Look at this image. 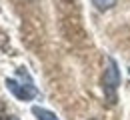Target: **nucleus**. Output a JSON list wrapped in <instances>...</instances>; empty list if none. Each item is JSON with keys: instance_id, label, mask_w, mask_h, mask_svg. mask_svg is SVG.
Wrapping results in <instances>:
<instances>
[{"instance_id": "nucleus-1", "label": "nucleus", "mask_w": 130, "mask_h": 120, "mask_svg": "<svg viewBox=\"0 0 130 120\" xmlns=\"http://www.w3.org/2000/svg\"><path fill=\"white\" fill-rule=\"evenodd\" d=\"M120 86V72L118 66L112 58H106V68H104V76H102V88L104 94L108 96V102H116V88Z\"/></svg>"}, {"instance_id": "nucleus-2", "label": "nucleus", "mask_w": 130, "mask_h": 120, "mask_svg": "<svg viewBox=\"0 0 130 120\" xmlns=\"http://www.w3.org/2000/svg\"><path fill=\"white\" fill-rule=\"evenodd\" d=\"M6 88L16 96L18 100H32L34 96H36V88H34L32 84H18L16 80H6Z\"/></svg>"}, {"instance_id": "nucleus-3", "label": "nucleus", "mask_w": 130, "mask_h": 120, "mask_svg": "<svg viewBox=\"0 0 130 120\" xmlns=\"http://www.w3.org/2000/svg\"><path fill=\"white\" fill-rule=\"evenodd\" d=\"M32 114L36 116L38 120H58L50 110H46V108H40V106H34L32 108Z\"/></svg>"}, {"instance_id": "nucleus-4", "label": "nucleus", "mask_w": 130, "mask_h": 120, "mask_svg": "<svg viewBox=\"0 0 130 120\" xmlns=\"http://www.w3.org/2000/svg\"><path fill=\"white\" fill-rule=\"evenodd\" d=\"M92 4L96 6L98 10H110L116 4V0H92Z\"/></svg>"}, {"instance_id": "nucleus-5", "label": "nucleus", "mask_w": 130, "mask_h": 120, "mask_svg": "<svg viewBox=\"0 0 130 120\" xmlns=\"http://www.w3.org/2000/svg\"><path fill=\"white\" fill-rule=\"evenodd\" d=\"M0 120H10V116H8V112H6V108H4L2 102H0Z\"/></svg>"}]
</instances>
